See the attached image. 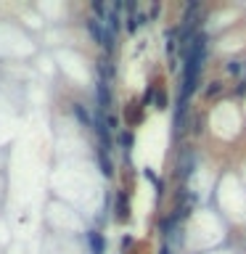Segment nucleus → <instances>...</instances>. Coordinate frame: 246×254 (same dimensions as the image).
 Returning a JSON list of instances; mask_svg holds the SVG:
<instances>
[{
    "mask_svg": "<svg viewBox=\"0 0 246 254\" xmlns=\"http://www.w3.org/2000/svg\"><path fill=\"white\" fill-rule=\"evenodd\" d=\"M114 140H117V146L124 151V159H130V151H132V143H135V132L130 130V127H127V130H119Z\"/></svg>",
    "mask_w": 246,
    "mask_h": 254,
    "instance_id": "6",
    "label": "nucleus"
},
{
    "mask_svg": "<svg viewBox=\"0 0 246 254\" xmlns=\"http://www.w3.org/2000/svg\"><path fill=\"white\" fill-rule=\"evenodd\" d=\"M98 167L103 178H114V162H111V154L106 151H98Z\"/></svg>",
    "mask_w": 246,
    "mask_h": 254,
    "instance_id": "9",
    "label": "nucleus"
},
{
    "mask_svg": "<svg viewBox=\"0 0 246 254\" xmlns=\"http://www.w3.org/2000/svg\"><path fill=\"white\" fill-rule=\"evenodd\" d=\"M124 119H127V125H138L140 119H143V103L140 101H132L130 106L124 109Z\"/></svg>",
    "mask_w": 246,
    "mask_h": 254,
    "instance_id": "8",
    "label": "nucleus"
},
{
    "mask_svg": "<svg viewBox=\"0 0 246 254\" xmlns=\"http://www.w3.org/2000/svg\"><path fill=\"white\" fill-rule=\"evenodd\" d=\"M95 106L103 114H111V106H114V93H111V85L109 82H95Z\"/></svg>",
    "mask_w": 246,
    "mask_h": 254,
    "instance_id": "2",
    "label": "nucleus"
},
{
    "mask_svg": "<svg viewBox=\"0 0 246 254\" xmlns=\"http://www.w3.org/2000/svg\"><path fill=\"white\" fill-rule=\"evenodd\" d=\"M119 246H122V252H124V249H130V246H132V236H122Z\"/></svg>",
    "mask_w": 246,
    "mask_h": 254,
    "instance_id": "10",
    "label": "nucleus"
},
{
    "mask_svg": "<svg viewBox=\"0 0 246 254\" xmlns=\"http://www.w3.org/2000/svg\"><path fill=\"white\" fill-rule=\"evenodd\" d=\"M114 220L117 222H127L130 220V198H127L124 190H117V196H114Z\"/></svg>",
    "mask_w": 246,
    "mask_h": 254,
    "instance_id": "3",
    "label": "nucleus"
},
{
    "mask_svg": "<svg viewBox=\"0 0 246 254\" xmlns=\"http://www.w3.org/2000/svg\"><path fill=\"white\" fill-rule=\"evenodd\" d=\"M71 114H74V119L82 127H93V114H90V109H87L85 103H71Z\"/></svg>",
    "mask_w": 246,
    "mask_h": 254,
    "instance_id": "7",
    "label": "nucleus"
},
{
    "mask_svg": "<svg viewBox=\"0 0 246 254\" xmlns=\"http://www.w3.org/2000/svg\"><path fill=\"white\" fill-rule=\"evenodd\" d=\"M225 95V82H220V79H214V82H209L201 90V98L206 101V103H212V101H217V98H222Z\"/></svg>",
    "mask_w": 246,
    "mask_h": 254,
    "instance_id": "5",
    "label": "nucleus"
},
{
    "mask_svg": "<svg viewBox=\"0 0 246 254\" xmlns=\"http://www.w3.org/2000/svg\"><path fill=\"white\" fill-rule=\"evenodd\" d=\"M85 244L90 246V254H106V236H103L98 228L87 230V233H85Z\"/></svg>",
    "mask_w": 246,
    "mask_h": 254,
    "instance_id": "4",
    "label": "nucleus"
},
{
    "mask_svg": "<svg viewBox=\"0 0 246 254\" xmlns=\"http://www.w3.org/2000/svg\"><path fill=\"white\" fill-rule=\"evenodd\" d=\"M85 29H87V35L93 37V43L106 51V56L114 53V48H117V35H114V32H111L103 21H98L95 16H90V19H85Z\"/></svg>",
    "mask_w": 246,
    "mask_h": 254,
    "instance_id": "1",
    "label": "nucleus"
}]
</instances>
